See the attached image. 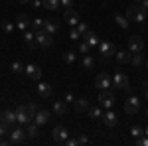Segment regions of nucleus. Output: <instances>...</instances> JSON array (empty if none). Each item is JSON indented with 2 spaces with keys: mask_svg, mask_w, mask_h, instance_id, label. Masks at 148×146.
Here are the masks:
<instances>
[{
  "mask_svg": "<svg viewBox=\"0 0 148 146\" xmlns=\"http://www.w3.org/2000/svg\"><path fill=\"white\" fill-rule=\"evenodd\" d=\"M126 18H128V22L142 24L148 16H146V12L142 10L140 6H134V4H132V6H128V8H126Z\"/></svg>",
  "mask_w": 148,
  "mask_h": 146,
  "instance_id": "1",
  "label": "nucleus"
},
{
  "mask_svg": "<svg viewBox=\"0 0 148 146\" xmlns=\"http://www.w3.org/2000/svg\"><path fill=\"white\" fill-rule=\"evenodd\" d=\"M97 47H99V53H101V59H103V61H109V59L116 53L114 44H113V42H107V40H105V42H99V45H97Z\"/></svg>",
  "mask_w": 148,
  "mask_h": 146,
  "instance_id": "2",
  "label": "nucleus"
},
{
  "mask_svg": "<svg viewBox=\"0 0 148 146\" xmlns=\"http://www.w3.org/2000/svg\"><path fill=\"white\" fill-rule=\"evenodd\" d=\"M36 42H38L40 47H49V45H53V36L47 34L46 30L42 28V30L36 32Z\"/></svg>",
  "mask_w": 148,
  "mask_h": 146,
  "instance_id": "3",
  "label": "nucleus"
},
{
  "mask_svg": "<svg viewBox=\"0 0 148 146\" xmlns=\"http://www.w3.org/2000/svg\"><path fill=\"white\" fill-rule=\"evenodd\" d=\"M16 119H18L20 124H28V123L34 121L32 114H30V111H28V105H18V107H16Z\"/></svg>",
  "mask_w": 148,
  "mask_h": 146,
  "instance_id": "4",
  "label": "nucleus"
},
{
  "mask_svg": "<svg viewBox=\"0 0 148 146\" xmlns=\"http://www.w3.org/2000/svg\"><path fill=\"white\" fill-rule=\"evenodd\" d=\"M138 111H140V99L134 97V95H130V97L125 101V112L132 117V114H136Z\"/></svg>",
  "mask_w": 148,
  "mask_h": 146,
  "instance_id": "5",
  "label": "nucleus"
},
{
  "mask_svg": "<svg viewBox=\"0 0 148 146\" xmlns=\"http://www.w3.org/2000/svg\"><path fill=\"white\" fill-rule=\"evenodd\" d=\"M26 138H28V134H26L24 124H22V126H16V128H10V140H12V144H22Z\"/></svg>",
  "mask_w": 148,
  "mask_h": 146,
  "instance_id": "6",
  "label": "nucleus"
},
{
  "mask_svg": "<svg viewBox=\"0 0 148 146\" xmlns=\"http://www.w3.org/2000/svg\"><path fill=\"white\" fill-rule=\"evenodd\" d=\"M67 136H69V132H67V128L65 126H53V130H51V138H53V142L56 144H63L65 140H67Z\"/></svg>",
  "mask_w": 148,
  "mask_h": 146,
  "instance_id": "7",
  "label": "nucleus"
},
{
  "mask_svg": "<svg viewBox=\"0 0 148 146\" xmlns=\"http://www.w3.org/2000/svg\"><path fill=\"white\" fill-rule=\"evenodd\" d=\"M99 105H101L105 111H107V109H113V105H114V95L111 93V91L103 89L101 95H99Z\"/></svg>",
  "mask_w": 148,
  "mask_h": 146,
  "instance_id": "8",
  "label": "nucleus"
},
{
  "mask_svg": "<svg viewBox=\"0 0 148 146\" xmlns=\"http://www.w3.org/2000/svg\"><path fill=\"white\" fill-rule=\"evenodd\" d=\"M111 85H113V79H111L109 73H105V71H101V73L95 77V87H97V89H101V91L103 89H109Z\"/></svg>",
  "mask_w": 148,
  "mask_h": 146,
  "instance_id": "9",
  "label": "nucleus"
},
{
  "mask_svg": "<svg viewBox=\"0 0 148 146\" xmlns=\"http://www.w3.org/2000/svg\"><path fill=\"white\" fill-rule=\"evenodd\" d=\"M128 49H130V53H140L144 49V40L140 36H130L128 38Z\"/></svg>",
  "mask_w": 148,
  "mask_h": 146,
  "instance_id": "10",
  "label": "nucleus"
},
{
  "mask_svg": "<svg viewBox=\"0 0 148 146\" xmlns=\"http://www.w3.org/2000/svg\"><path fill=\"white\" fill-rule=\"evenodd\" d=\"M113 85L116 87V89H125V87H128V75L116 71V73L113 75Z\"/></svg>",
  "mask_w": 148,
  "mask_h": 146,
  "instance_id": "11",
  "label": "nucleus"
},
{
  "mask_svg": "<svg viewBox=\"0 0 148 146\" xmlns=\"http://www.w3.org/2000/svg\"><path fill=\"white\" fill-rule=\"evenodd\" d=\"M63 20H65L69 26H77V24L81 22L79 14L73 10V8H65V12H63Z\"/></svg>",
  "mask_w": 148,
  "mask_h": 146,
  "instance_id": "12",
  "label": "nucleus"
},
{
  "mask_svg": "<svg viewBox=\"0 0 148 146\" xmlns=\"http://www.w3.org/2000/svg\"><path fill=\"white\" fill-rule=\"evenodd\" d=\"M28 26H32V20H30V16L28 14H16V28L18 30H22V32H26L28 30Z\"/></svg>",
  "mask_w": 148,
  "mask_h": 146,
  "instance_id": "13",
  "label": "nucleus"
},
{
  "mask_svg": "<svg viewBox=\"0 0 148 146\" xmlns=\"http://www.w3.org/2000/svg\"><path fill=\"white\" fill-rule=\"evenodd\" d=\"M101 119H103V123L107 124V126H116V124H119V117H116L111 109H107V111L103 112Z\"/></svg>",
  "mask_w": 148,
  "mask_h": 146,
  "instance_id": "14",
  "label": "nucleus"
},
{
  "mask_svg": "<svg viewBox=\"0 0 148 146\" xmlns=\"http://www.w3.org/2000/svg\"><path fill=\"white\" fill-rule=\"evenodd\" d=\"M0 119H2V123L6 124V126H10L14 123H18V119H16V111H2L0 112Z\"/></svg>",
  "mask_w": 148,
  "mask_h": 146,
  "instance_id": "15",
  "label": "nucleus"
},
{
  "mask_svg": "<svg viewBox=\"0 0 148 146\" xmlns=\"http://www.w3.org/2000/svg\"><path fill=\"white\" fill-rule=\"evenodd\" d=\"M26 75L30 79H34V81H40L42 79V69L34 63H30V65H26Z\"/></svg>",
  "mask_w": 148,
  "mask_h": 146,
  "instance_id": "16",
  "label": "nucleus"
},
{
  "mask_svg": "<svg viewBox=\"0 0 148 146\" xmlns=\"http://www.w3.org/2000/svg\"><path fill=\"white\" fill-rule=\"evenodd\" d=\"M38 95L42 99H49L51 97V85L49 83H44V81H38Z\"/></svg>",
  "mask_w": 148,
  "mask_h": 146,
  "instance_id": "17",
  "label": "nucleus"
},
{
  "mask_svg": "<svg viewBox=\"0 0 148 146\" xmlns=\"http://www.w3.org/2000/svg\"><path fill=\"white\" fill-rule=\"evenodd\" d=\"M114 57H116V61H119L121 65H126V63H130L132 53H130V49H119V51L114 53Z\"/></svg>",
  "mask_w": 148,
  "mask_h": 146,
  "instance_id": "18",
  "label": "nucleus"
},
{
  "mask_svg": "<svg viewBox=\"0 0 148 146\" xmlns=\"http://www.w3.org/2000/svg\"><path fill=\"white\" fill-rule=\"evenodd\" d=\"M26 134H28V138H38L40 136V124L38 123H28L26 124Z\"/></svg>",
  "mask_w": 148,
  "mask_h": 146,
  "instance_id": "19",
  "label": "nucleus"
},
{
  "mask_svg": "<svg viewBox=\"0 0 148 146\" xmlns=\"http://www.w3.org/2000/svg\"><path fill=\"white\" fill-rule=\"evenodd\" d=\"M49 119H51V114H49L47 111H38V112H36V117H34V123H38L40 126H42V124L49 123Z\"/></svg>",
  "mask_w": 148,
  "mask_h": 146,
  "instance_id": "20",
  "label": "nucleus"
},
{
  "mask_svg": "<svg viewBox=\"0 0 148 146\" xmlns=\"http://www.w3.org/2000/svg\"><path fill=\"white\" fill-rule=\"evenodd\" d=\"M73 105H75V111H77V112L89 111V99H87V97H83V99H75Z\"/></svg>",
  "mask_w": 148,
  "mask_h": 146,
  "instance_id": "21",
  "label": "nucleus"
},
{
  "mask_svg": "<svg viewBox=\"0 0 148 146\" xmlns=\"http://www.w3.org/2000/svg\"><path fill=\"white\" fill-rule=\"evenodd\" d=\"M83 40L91 45V47H97V45H99V38H97V34H95V32H91V30L83 34Z\"/></svg>",
  "mask_w": 148,
  "mask_h": 146,
  "instance_id": "22",
  "label": "nucleus"
},
{
  "mask_svg": "<svg viewBox=\"0 0 148 146\" xmlns=\"http://www.w3.org/2000/svg\"><path fill=\"white\" fill-rule=\"evenodd\" d=\"M44 30H46L47 34H57V30H59V24L56 22V20H46L44 22Z\"/></svg>",
  "mask_w": 148,
  "mask_h": 146,
  "instance_id": "23",
  "label": "nucleus"
},
{
  "mask_svg": "<svg viewBox=\"0 0 148 146\" xmlns=\"http://www.w3.org/2000/svg\"><path fill=\"white\" fill-rule=\"evenodd\" d=\"M114 22L119 24L123 30H128V26H130V22H128V18L126 16H121L119 12H114Z\"/></svg>",
  "mask_w": 148,
  "mask_h": 146,
  "instance_id": "24",
  "label": "nucleus"
},
{
  "mask_svg": "<svg viewBox=\"0 0 148 146\" xmlns=\"http://www.w3.org/2000/svg\"><path fill=\"white\" fill-rule=\"evenodd\" d=\"M65 111H67V107H65V101H53V112L56 114H65Z\"/></svg>",
  "mask_w": 148,
  "mask_h": 146,
  "instance_id": "25",
  "label": "nucleus"
},
{
  "mask_svg": "<svg viewBox=\"0 0 148 146\" xmlns=\"http://www.w3.org/2000/svg\"><path fill=\"white\" fill-rule=\"evenodd\" d=\"M42 4H44V8H47V10H57L61 6V0H42Z\"/></svg>",
  "mask_w": 148,
  "mask_h": 146,
  "instance_id": "26",
  "label": "nucleus"
},
{
  "mask_svg": "<svg viewBox=\"0 0 148 146\" xmlns=\"http://www.w3.org/2000/svg\"><path fill=\"white\" fill-rule=\"evenodd\" d=\"M103 109L101 105H97V107H89V117L91 119H99V117H103Z\"/></svg>",
  "mask_w": 148,
  "mask_h": 146,
  "instance_id": "27",
  "label": "nucleus"
},
{
  "mask_svg": "<svg viewBox=\"0 0 148 146\" xmlns=\"http://www.w3.org/2000/svg\"><path fill=\"white\" fill-rule=\"evenodd\" d=\"M75 59H77V56H75V51H71V49L63 53V61L69 63V65H71V63H75Z\"/></svg>",
  "mask_w": 148,
  "mask_h": 146,
  "instance_id": "28",
  "label": "nucleus"
},
{
  "mask_svg": "<svg viewBox=\"0 0 148 146\" xmlns=\"http://www.w3.org/2000/svg\"><path fill=\"white\" fill-rule=\"evenodd\" d=\"M24 42H26V44L36 42V32L34 30H26V32H24Z\"/></svg>",
  "mask_w": 148,
  "mask_h": 146,
  "instance_id": "29",
  "label": "nucleus"
},
{
  "mask_svg": "<svg viewBox=\"0 0 148 146\" xmlns=\"http://www.w3.org/2000/svg\"><path fill=\"white\" fill-rule=\"evenodd\" d=\"M142 61H144V59H142V53H132L130 63H132L134 67H140V65H142Z\"/></svg>",
  "mask_w": 148,
  "mask_h": 146,
  "instance_id": "30",
  "label": "nucleus"
},
{
  "mask_svg": "<svg viewBox=\"0 0 148 146\" xmlns=\"http://www.w3.org/2000/svg\"><path fill=\"white\" fill-rule=\"evenodd\" d=\"M93 65H95V59L87 53V56L83 57V69H93Z\"/></svg>",
  "mask_w": 148,
  "mask_h": 146,
  "instance_id": "31",
  "label": "nucleus"
},
{
  "mask_svg": "<svg viewBox=\"0 0 148 146\" xmlns=\"http://www.w3.org/2000/svg\"><path fill=\"white\" fill-rule=\"evenodd\" d=\"M44 22H46V20H42V18H36V20H32V30H34V32L42 30V28H44Z\"/></svg>",
  "mask_w": 148,
  "mask_h": 146,
  "instance_id": "32",
  "label": "nucleus"
},
{
  "mask_svg": "<svg viewBox=\"0 0 148 146\" xmlns=\"http://www.w3.org/2000/svg\"><path fill=\"white\" fill-rule=\"evenodd\" d=\"M130 134H132V138H138V136H142V134H144V130H142V126L134 124V126L130 128Z\"/></svg>",
  "mask_w": 148,
  "mask_h": 146,
  "instance_id": "33",
  "label": "nucleus"
},
{
  "mask_svg": "<svg viewBox=\"0 0 148 146\" xmlns=\"http://www.w3.org/2000/svg\"><path fill=\"white\" fill-rule=\"evenodd\" d=\"M91 49H93V47H91V45H89V44H87L85 40H83V42H81V44H79V51H81V53H83V56H87V53H89Z\"/></svg>",
  "mask_w": 148,
  "mask_h": 146,
  "instance_id": "34",
  "label": "nucleus"
},
{
  "mask_svg": "<svg viewBox=\"0 0 148 146\" xmlns=\"http://www.w3.org/2000/svg\"><path fill=\"white\" fill-rule=\"evenodd\" d=\"M0 28H2L6 34H12V32H14V24H12V22H6V20L0 24Z\"/></svg>",
  "mask_w": 148,
  "mask_h": 146,
  "instance_id": "35",
  "label": "nucleus"
},
{
  "mask_svg": "<svg viewBox=\"0 0 148 146\" xmlns=\"http://www.w3.org/2000/svg\"><path fill=\"white\" fill-rule=\"evenodd\" d=\"M10 69L14 71V73H22V71H26V67H24L20 61H14V63L10 65Z\"/></svg>",
  "mask_w": 148,
  "mask_h": 146,
  "instance_id": "36",
  "label": "nucleus"
},
{
  "mask_svg": "<svg viewBox=\"0 0 148 146\" xmlns=\"http://www.w3.org/2000/svg\"><path fill=\"white\" fill-rule=\"evenodd\" d=\"M6 134H10V126H6L0 119V136H6Z\"/></svg>",
  "mask_w": 148,
  "mask_h": 146,
  "instance_id": "37",
  "label": "nucleus"
},
{
  "mask_svg": "<svg viewBox=\"0 0 148 146\" xmlns=\"http://www.w3.org/2000/svg\"><path fill=\"white\" fill-rule=\"evenodd\" d=\"M81 38H83V36H81V32L77 30V28L69 32V40H81Z\"/></svg>",
  "mask_w": 148,
  "mask_h": 146,
  "instance_id": "38",
  "label": "nucleus"
},
{
  "mask_svg": "<svg viewBox=\"0 0 148 146\" xmlns=\"http://www.w3.org/2000/svg\"><path fill=\"white\" fill-rule=\"evenodd\" d=\"M136 144L138 146H148V136L144 134V136H138L136 138Z\"/></svg>",
  "mask_w": 148,
  "mask_h": 146,
  "instance_id": "39",
  "label": "nucleus"
},
{
  "mask_svg": "<svg viewBox=\"0 0 148 146\" xmlns=\"http://www.w3.org/2000/svg\"><path fill=\"white\" fill-rule=\"evenodd\" d=\"M77 30H79V32H81V36H83L85 32H89V26H87L85 22H79V24H77Z\"/></svg>",
  "mask_w": 148,
  "mask_h": 146,
  "instance_id": "40",
  "label": "nucleus"
},
{
  "mask_svg": "<svg viewBox=\"0 0 148 146\" xmlns=\"http://www.w3.org/2000/svg\"><path fill=\"white\" fill-rule=\"evenodd\" d=\"M87 142H89V138H87L85 134H79V136H77V144H87Z\"/></svg>",
  "mask_w": 148,
  "mask_h": 146,
  "instance_id": "41",
  "label": "nucleus"
},
{
  "mask_svg": "<svg viewBox=\"0 0 148 146\" xmlns=\"http://www.w3.org/2000/svg\"><path fill=\"white\" fill-rule=\"evenodd\" d=\"M63 101H65V103H73V101H75V97H73V93H65V97H63Z\"/></svg>",
  "mask_w": 148,
  "mask_h": 146,
  "instance_id": "42",
  "label": "nucleus"
},
{
  "mask_svg": "<svg viewBox=\"0 0 148 146\" xmlns=\"http://www.w3.org/2000/svg\"><path fill=\"white\" fill-rule=\"evenodd\" d=\"M63 144H67V146H77V138H69V136H67V140H65Z\"/></svg>",
  "mask_w": 148,
  "mask_h": 146,
  "instance_id": "43",
  "label": "nucleus"
},
{
  "mask_svg": "<svg viewBox=\"0 0 148 146\" xmlns=\"http://www.w3.org/2000/svg\"><path fill=\"white\" fill-rule=\"evenodd\" d=\"M138 6H140L144 12H148V0H140V2H138Z\"/></svg>",
  "mask_w": 148,
  "mask_h": 146,
  "instance_id": "44",
  "label": "nucleus"
},
{
  "mask_svg": "<svg viewBox=\"0 0 148 146\" xmlns=\"http://www.w3.org/2000/svg\"><path fill=\"white\" fill-rule=\"evenodd\" d=\"M61 6H65V8H73V0H61Z\"/></svg>",
  "mask_w": 148,
  "mask_h": 146,
  "instance_id": "45",
  "label": "nucleus"
},
{
  "mask_svg": "<svg viewBox=\"0 0 148 146\" xmlns=\"http://www.w3.org/2000/svg\"><path fill=\"white\" fill-rule=\"evenodd\" d=\"M32 6H36V8H40V6H44V4H42V0H32Z\"/></svg>",
  "mask_w": 148,
  "mask_h": 146,
  "instance_id": "46",
  "label": "nucleus"
},
{
  "mask_svg": "<svg viewBox=\"0 0 148 146\" xmlns=\"http://www.w3.org/2000/svg\"><path fill=\"white\" fill-rule=\"evenodd\" d=\"M28 47H30V49H32V51H34L36 47H38V42H32V44H28Z\"/></svg>",
  "mask_w": 148,
  "mask_h": 146,
  "instance_id": "47",
  "label": "nucleus"
},
{
  "mask_svg": "<svg viewBox=\"0 0 148 146\" xmlns=\"http://www.w3.org/2000/svg\"><path fill=\"white\" fill-rule=\"evenodd\" d=\"M18 2H22V4H30L32 0H18Z\"/></svg>",
  "mask_w": 148,
  "mask_h": 146,
  "instance_id": "48",
  "label": "nucleus"
},
{
  "mask_svg": "<svg viewBox=\"0 0 148 146\" xmlns=\"http://www.w3.org/2000/svg\"><path fill=\"white\" fill-rule=\"evenodd\" d=\"M144 134H146V136H148V124H146V128H144Z\"/></svg>",
  "mask_w": 148,
  "mask_h": 146,
  "instance_id": "49",
  "label": "nucleus"
},
{
  "mask_svg": "<svg viewBox=\"0 0 148 146\" xmlns=\"http://www.w3.org/2000/svg\"><path fill=\"white\" fill-rule=\"evenodd\" d=\"M144 95H146V101H148V89H144Z\"/></svg>",
  "mask_w": 148,
  "mask_h": 146,
  "instance_id": "50",
  "label": "nucleus"
},
{
  "mask_svg": "<svg viewBox=\"0 0 148 146\" xmlns=\"http://www.w3.org/2000/svg\"><path fill=\"white\" fill-rule=\"evenodd\" d=\"M144 89H148V81H144Z\"/></svg>",
  "mask_w": 148,
  "mask_h": 146,
  "instance_id": "51",
  "label": "nucleus"
},
{
  "mask_svg": "<svg viewBox=\"0 0 148 146\" xmlns=\"http://www.w3.org/2000/svg\"><path fill=\"white\" fill-rule=\"evenodd\" d=\"M132 2H140V0H132Z\"/></svg>",
  "mask_w": 148,
  "mask_h": 146,
  "instance_id": "52",
  "label": "nucleus"
},
{
  "mask_svg": "<svg viewBox=\"0 0 148 146\" xmlns=\"http://www.w3.org/2000/svg\"><path fill=\"white\" fill-rule=\"evenodd\" d=\"M0 142H2V136H0Z\"/></svg>",
  "mask_w": 148,
  "mask_h": 146,
  "instance_id": "53",
  "label": "nucleus"
},
{
  "mask_svg": "<svg viewBox=\"0 0 148 146\" xmlns=\"http://www.w3.org/2000/svg\"><path fill=\"white\" fill-rule=\"evenodd\" d=\"M146 67H148V61H146Z\"/></svg>",
  "mask_w": 148,
  "mask_h": 146,
  "instance_id": "54",
  "label": "nucleus"
},
{
  "mask_svg": "<svg viewBox=\"0 0 148 146\" xmlns=\"http://www.w3.org/2000/svg\"><path fill=\"white\" fill-rule=\"evenodd\" d=\"M146 117H148V111H146Z\"/></svg>",
  "mask_w": 148,
  "mask_h": 146,
  "instance_id": "55",
  "label": "nucleus"
},
{
  "mask_svg": "<svg viewBox=\"0 0 148 146\" xmlns=\"http://www.w3.org/2000/svg\"><path fill=\"white\" fill-rule=\"evenodd\" d=\"M146 16H148V12H146Z\"/></svg>",
  "mask_w": 148,
  "mask_h": 146,
  "instance_id": "56",
  "label": "nucleus"
}]
</instances>
